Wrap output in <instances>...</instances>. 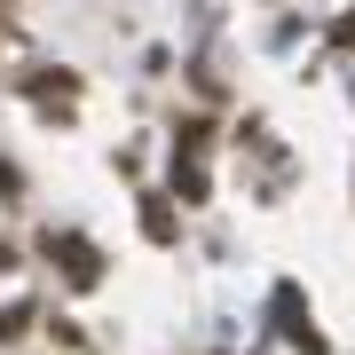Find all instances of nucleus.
I'll list each match as a JSON object with an SVG mask.
<instances>
[{"label":"nucleus","instance_id":"obj_1","mask_svg":"<svg viewBox=\"0 0 355 355\" xmlns=\"http://www.w3.org/2000/svg\"><path fill=\"white\" fill-rule=\"evenodd\" d=\"M340 48H355V16H347V24H340Z\"/></svg>","mask_w":355,"mask_h":355}]
</instances>
